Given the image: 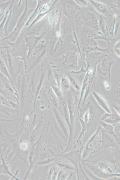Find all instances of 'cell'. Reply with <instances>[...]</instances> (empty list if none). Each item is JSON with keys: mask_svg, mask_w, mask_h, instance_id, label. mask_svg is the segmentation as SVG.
Here are the masks:
<instances>
[{"mask_svg": "<svg viewBox=\"0 0 120 180\" xmlns=\"http://www.w3.org/2000/svg\"><path fill=\"white\" fill-rule=\"evenodd\" d=\"M70 84L69 80L65 76H63L61 80L60 87H61L64 90L67 91L70 88Z\"/></svg>", "mask_w": 120, "mask_h": 180, "instance_id": "9", "label": "cell"}, {"mask_svg": "<svg viewBox=\"0 0 120 180\" xmlns=\"http://www.w3.org/2000/svg\"><path fill=\"white\" fill-rule=\"evenodd\" d=\"M113 107L120 116V104H114Z\"/></svg>", "mask_w": 120, "mask_h": 180, "instance_id": "16", "label": "cell"}, {"mask_svg": "<svg viewBox=\"0 0 120 180\" xmlns=\"http://www.w3.org/2000/svg\"><path fill=\"white\" fill-rule=\"evenodd\" d=\"M54 77L57 83L58 86L60 88L61 80L62 78H61L59 75L56 73L55 72L53 73Z\"/></svg>", "mask_w": 120, "mask_h": 180, "instance_id": "15", "label": "cell"}, {"mask_svg": "<svg viewBox=\"0 0 120 180\" xmlns=\"http://www.w3.org/2000/svg\"><path fill=\"white\" fill-rule=\"evenodd\" d=\"M0 102L1 104L2 103L3 104L5 105L8 106H11L9 102V101L6 99L5 97L2 95L1 94L0 95Z\"/></svg>", "mask_w": 120, "mask_h": 180, "instance_id": "14", "label": "cell"}, {"mask_svg": "<svg viewBox=\"0 0 120 180\" xmlns=\"http://www.w3.org/2000/svg\"><path fill=\"white\" fill-rule=\"evenodd\" d=\"M87 15L88 22L91 26L96 27L98 26L97 20L95 15L91 13H88Z\"/></svg>", "mask_w": 120, "mask_h": 180, "instance_id": "10", "label": "cell"}, {"mask_svg": "<svg viewBox=\"0 0 120 180\" xmlns=\"http://www.w3.org/2000/svg\"><path fill=\"white\" fill-rule=\"evenodd\" d=\"M67 74L70 84L75 90L80 94L81 91V86L78 81L70 74Z\"/></svg>", "mask_w": 120, "mask_h": 180, "instance_id": "7", "label": "cell"}, {"mask_svg": "<svg viewBox=\"0 0 120 180\" xmlns=\"http://www.w3.org/2000/svg\"><path fill=\"white\" fill-rule=\"evenodd\" d=\"M45 74V71L43 72L42 74L39 82L38 84L37 85L36 90L35 92L34 98V110L35 108L36 102V98L38 94L39 91L41 89V88L42 86L43 82L44 80V75Z\"/></svg>", "mask_w": 120, "mask_h": 180, "instance_id": "8", "label": "cell"}, {"mask_svg": "<svg viewBox=\"0 0 120 180\" xmlns=\"http://www.w3.org/2000/svg\"><path fill=\"white\" fill-rule=\"evenodd\" d=\"M92 3L96 10L100 13L105 16L110 15V10L107 6L95 1H92Z\"/></svg>", "mask_w": 120, "mask_h": 180, "instance_id": "4", "label": "cell"}, {"mask_svg": "<svg viewBox=\"0 0 120 180\" xmlns=\"http://www.w3.org/2000/svg\"><path fill=\"white\" fill-rule=\"evenodd\" d=\"M100 119L111 124H115L120 122V116L106 112L102 116Z\"/></svg>", "mask_w": 120, "mask_h": 180, "instance_id": "3", "label": "cell"}, {"mask_svg": "<svg viewBox=\"0 0 120 180\" xmlns=\"http://www.w3.org/2000/svg\"><path fill=\"white\" fill-rule=\"evenodd\" d=\"M114 61H109L104 59L98 64L97 70L101 75L110 77V76L111 69Z\"/></svg>", "mask_w": 120, "mask_h": 180, "instance_id": "1", "label": "cell"}, {"mask_svg": "<svg viewBox=\"0 0 120 180\" xmlns=\"http://www.w3.org/2000/svg\"><path fill=\"white\" fill-rule=\"evenodd\" d=\"M92 93L94 98L100 106L106 112L111 113L110 109L107 102L104 98L95 91H93Z\"/></svg>", "mask_w": 120, "mask_h": 180, "instance_id": "2", "label": "cell"}, {"mask_svg": "<svg viewBox=\"0 0 120 180\" xmlns=\"http://www.w3.org/2000/svg\"><path fill=\"white\" fill-rule=\"evenodd\" d=\"M114 91L118 96H120V79L116 84L114 88Z\"/></svg>", "mask_w": 120, "mask_h": 180, "instance_id": "13", "label": "cell"}, {"mask_svg": "<svg viewBox=\"0 0 120 180\" xmlns=\"http://www.w3.org/2000/svg\"><path fill=\"white\" fill-rule=\"evenodd\" d=\"M95 74H93L91 77L90 80L85 90L83 96L84 98L82 104V108H83L84 106V103L90 92L91 88L94 82L95 79Z\"/></svg>", "mask_w": 120, "mask_h": 180, "instance_id": "5", "label": "cell"}, {"mask_svg": "<svg viewBox=\"0 0 120 180\" xmlns=\"http://www.w3.org/2000/svg\"><path fill=\"white\" fill-rule=\"evenodd\" d=\"M46 91L48 97L53 106L57 107V97L53 92L51 86L50 85L46 87Z\"/></svg>", "mask_w": 120, "mask_h": 180, "instance_id": "6", "label": "cell"}, {"mask_svg": "<svg viewBox=\"0 0 120 180\" xmlns=\"http://www.w3.org/2000/svg\"><path fill=\"white\" fill-rule=\"evenodd\" d=\"M119 99H120V96H119Z\"/></svg>", "mask_w": 120, "mask_h": 180, "instance_id": "17", "label": "cell"}, {"mask_svg": "<svg viewBox=\"0 0 120 180\" xmlns=\"http://www.w3.org/2000/svg\"><path fill=\"white\" fill-rule=\"evenodd\" d=\"M51 86L56 97L60 100V101L64 100L63 92L60 88L56 86Z\"/></svg>", "mask_w": 120, "mask_h": 180, "instance_id": "11", "label": "cell"}, {"mask_svg": "<svg viewBox=\"0 0 120 180\" xmlns=\"http://www.w3.org/2000/svg\"><path fill=\"white\" fill-rule=\"evenodd\" d=\"M47 78L48 82L50 86H58L57 83L53 76V73L51 70H49L48 71Z\"/></svg>", "mask_w": 120, "mask_h": 180, "instance_id": "12", "label": "cell"}]
</instances>
